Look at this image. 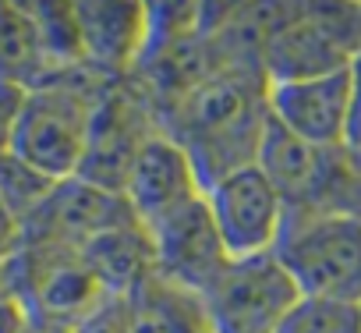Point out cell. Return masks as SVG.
Wrapping results in <instances>:
<instances>
[{"label":"cell","instance_id":"1","mask_svg":"<svg viewBox=\"0 0 361 333\" xmlns=\"http://www.w3.org/2000/svg\"><path fill=\"white\" fill-rule=\"evenodd\" d=\"M266 114L269 78L255 54L224 61L188 92L156 107L159 128L192 152L206 188L238 166L255 163Z\"/></svg>","mask_w":361,"mask_h":333},{"label":"cell","instance_id":"2","mask_svg":"<svg viewBox=\"0 0 361 333\" xmlns=\"http://www.w3.org/2000/svg\"><path fill=\"white\" fill-rule=\"evenodd\" d=\"M106 85L110 82L89 68L50 75L43 85L25 92L8 149L54 181L75 178L85 156L96 103Z\"/></svg>","mask_w":361,"mask_h":333},{"label":"cell","instance_id":"3","mask_svg":"<svg viewBox=\"0 0 361 333\" xmlns=\"http://www.w3.org/2000/svg\"><path fill=\"white\" fill-rule=\"evenodd\" d=\"M273 255L301 298L361 301V217L343 210H287Z\"/></svg>","mask_w":361,"mask_h":333},{"label":"cell","instance_id":"4","mask_svg":"<svg viewBox=\"0 0 361 333\" xmlns=\"http://www.w3.org/2000/svg\"><path fill=\"white\" fill-rule=\"evenodd\" d=\"M361 54V4H283L262 43L269 82H298L350 68Z\"/></svg>","mask_w":361,"mask_h":333},{"label":"cell","instance_id":"5","mask_svg":"<svg viewBox=\"0 0 361 333\" xmlns=\"http://www.w3.org/2000/svg\"><path fill=\"white\" fill-rule=\"evenodd\" d=\"M4 273L11 298H18L29 319L36 322L75 329L106 301V291L85 266L82 252L71 248L22 245L4 262Z\"/></svg>","mask_w":361,"mask_h":333},{"label":"cell","instance_id":"6","mask_svg":"<svg viewBox=\"0 0 361 333\" xmlns=\"http://www.w3.org/2000/svg\"><path fill=\"white\" fill-rule=\"evenodd\" d=\"M213 333H280L294 305L298 284L273 252L252 259H231L220 277L202 291Z\"/></svg>","mask_w":361,"mask_h":333},{"label":"cell","instance_id":"7","mask_svg":"<svg viewBox=\"0 0 361 333\" xmlns=\"http://www.w3.org/2000/svg\"><path fill=\"white\" fill-rule=\"evenodd\" d=\"M156 131H159V121H156V110L145 89L135 78L110 82L96 103L85 156L78 163L75 178L96 188H106V192H124V181L131 174L138 149Z\"/></svg>","mask_w":361,"mask_h":333},{"label":"cell","instance_id":"8","mask_svg":"<svg viewBox=\"0 0 361 333\" xmlns=\"http://www.w3.org/2000/svg\"><path fill=\"white\" fill-rule=\"evenodd\" d=\"M206 202L231 259H252L276 248L287 224V202L255 163L213 181L206 188Z\"/></svg>","mask_w":361,"mask_h":333},{"label":"cell","instance_id":"9","mask_svg":"<svg viewBox=\"0 0 361 333\" xmlns=\"http://www.w3.org/2000/svg\"><path fill=\"white\" fill-rule=\"evenodd\" d=\"M124 224H138V217L131 213L121 192H106L82 178H68L57 181L43 206L22 224V245L82 252L89 241Z\"/></svg>","mask_w":361,"mask_h":333},{"label":"cell","instance_id":"10","mask_svg":"<svg viewBox=\"0 0 361 333\" xmlns=\"http://www.w3.org/2000/svg\"><path fill=\"white\" fill-rule=\"evenodd\" d=\"M350 114H354L350 68L298 82H269V117H276L290 135H298L315 149L326 152L347 149Z\"/></svg>","mask_w":361,"mask_h":333},{"label":"cell","instance_id":"11","mask_svg":"<svg viewBox=\"0 0 361 333\" xmlns=\"http://www.w3.org/2000/svg\"><path fill=\"white\" fill-rule=\"evenodd\" d=\"M121 195L128 199V206L142 227H156L173 210L206 195V185L199 178V166H195L192 152L159 128L138 149Z\"/></svg>","mask_w":361,"mask_h":333},{"label":"cell","instance_id":"12","mask_svg":"<svg viewBox=\"0 0 361 333\" xmlns=\"http://www.w3.org/2000/svg\"><path fill=\"white\" fill-rule=\"evenodd\" d=\"M152 234V248H156V273L192 287V291H206L220 270L231 262L220 231L213 224L209 202L206 195L192 199L188 206L173 210L170 217H163L156 227H145Z\"/></svg>","mask_w":361,"mask_h":333},{"label":"cell","instance_id":"13","mask_svg":"<svg viewBox=\"0 0 361 333\" xmlns=\"http://www.w3.org/2000/svg\"><path fill=\"white\" fill-rule=\"evenodd\" d=\"M85 68L106 82L135 78L149 43V4H75Z\"/></svg>","mask_w":361,"mask_h":333},{"label":"cell","instance_id":"14","mask_svg":"<svg viewBox=\"0 0 361 333\" xmlns=\"http://www.w3.org/2000/svg\"><path fill=\"white\" fill-rule=\"evenodd\" d=\"M124 312L128 333H213L202 294L159 273L142 280L124 298Z\"/></svg>","mask_w":361,"mask_h":333},{"label":"cell","instance_id":"15","mask_svg":"<svg viewBox=\"0 0 361 333\" xmlns=\"http://www.w3.org/2000/svg\"><path fill=\"white\" fill-rule=\"evenodd\" d=\"M85 266L106 291V298H128L142 280L156 273V248L152 234L142 224H124L82 248Z\"/></svg>","mask_w":361,"mask_h":333},{"label":"cell","instance_id":"16","mask_svg":"<svg viewBox=\"0 0 361 333\" xmlns=\"http://www.w3.org/2000/svg\"><path fill=\"white\" fill-rule=\"evenodd\" d=\"M54 71L29 4H0V82L36 89Z\"/></svg>","mask_w":361,"mask_h":333},{"label":"cell","instance_id":"17","mask_svg":"<svg viewBox=\"0 0 361 333\" xmlns=\"http://www.w3.org/2000/svg\"><path fill=\"white\" fill-rule=\"evenodd\" d=\"M36 29L43 36L47 57L54 71H75L85 68V50H82V32H78V15L75 4H29Z\"/></svg>","mask_w":361,"mask_h":333},{"label":"cell","instance_id":"18","mask_svg":"<svg viewBox=\"0 0 361 333\" xmlns=\"http://www.w3.org/2000/svg\"><path fill=\"white\" fill-rule=\"evenodd\" d=\"M54 185H57L54 178L39 174L36 166L18 159L11 149H0V202L18 217V224H25L43 206V199L54 192Z\"/></svg>","mask_w":361,"mask_h":333},{"label":"cell","instance_id":"19","mask_svg":"<svg viewBox=\"0 0 361 333\" xmlns=\"http://www.w3.org/2000/svg\"><path fill=\"white\" fill-rule=\"evenodd\" d=\"M280 333H361V308L350 301L301 298Z\"/></svg>","mask_w":361,"mask_h":333},{"label":"cell","instance_id":"20","mask_svg":"<svg viewBox=\"0 0 361 333\" xmlns=\"http://www.w3.org/2000/svg\"><path fill=\"white\" fill-rule=\"evenodd\" d=\"M71 333H128V312L124 298H106L92 315H85Z\"/></svg>","mask_w":361,"mask_h":333},{"label":"cell","instance_id":"21","mask_svg":"<svg viewBox=\"0 0 361 333\" xmlns=\"http://www.w3.org/2000/svg\"><path fill=\"white\" fill-rule=\"evenodd\" d=\"M18 248H22V224L4 202H0V266H4Z\"/></svg>","mask_w":361,"mask_h":333},{"label":"cell","instance_id":"22","mask_svg":"<svg viewBox=\"0 0 361 333\" xmlns=\"http://www.w3.org/2000/svg\"><path fill=\"white\" fill-rule=\"evenodd\" d=\"M29 329V312L22 308L18 298H0V333H25Z\"/></svg>","mask_w":361,"mask_h":333},{"label":"cell","instance_id":"23","mask_svg":"<svg viewBox=\"0 0 361 333\" xmlns=\"http://www.w3.org/2000/svg\"><path fill=\"white\" fill-rule=\"evenodd\" d=\"M350 85H354V114H350V142H361V54L350 61Z\"/></svg>","mask_w":361,"mask_h":333},{"label":"cell","instance_id":"24","mask_svg":"<svg viewBox=\"0 0 361 333\" xmlns=\"http://www.w3.org/2000/svg\"><path fill=\"white\" fill-rule=\"evenodd\" d=\"M347 156H350V166H354V174L361 178V142H350V145H347Z\"/></svg>","mask_w":361,"mask_h":333},{"label":"cell","instance_id":"25","mask_svg":"<svg viewBox=\"0 0 361 333\" xmlns=\"http://www.w3.org/2000/svg\"><path fill=\"white\" fill-rule=\"evenodd\" d=\"M343 213L361 217V178H357V188H354V195H350V202H347V210H343Z\"/></svg>","mask_w":361,"mask_h":333},{"label":"cell","instance_id":"26","mask_svg":"<svg viewBox=\"0 0 361 333\" xmlns=\"http://www.w3.org/2000/svg\"><path fill=\"white\" fill-rule=\"evenodd\" d=\"M11 291H8V273H4V266H0V298H8Z\"/></svg>","mask_w":361,"mask_h":333},{"label":"cell","instance_id":"27","mask_svg":"<svg viewBox=\"0 0 361 333\" xmlns=\"http://www.w3.org/2000/svg\"><path fill=\"white\" fill-rule=\"evenodd\" d=\"M357 308H361V301H357Z\"/></svg>","mask_w":361,"mask_h":333}]
</instances>
